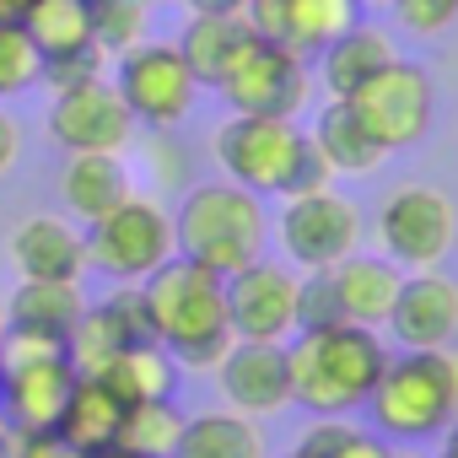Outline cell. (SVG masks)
Returning a JSON list of instances; mask_svg holds the SVG:
<instances>
[{"mask_svg":"<svg viewBox=\"0 0 458 458\" xmlns=\"http://www.w3.org/2000/svg\"><path fill=\"white\" fill-rule=\"evenodd\" d=\"M173 458H270L265 426L243 410H199L183 415Z\"/></svg>","mask_w":458,"mask_h":458,"instance_id":"cell-22","label":"cell"},{"mask_svg":"<svg viewBox=\"0 0 458 458\" xmlns=\"http://www.w3.org/2000/svg\"><path fill=\"white\" fill-rule=\"evenodd\" d=\"M388 361V345L377 329L361 324H324V329H297L286 340V367H292V404L308 415H351L367 410V394Z\"/></svg>","mask_w":458,"mask_h":458,"instance_id":"cell-2","label":"cell"},{"mask_svg":"<svg viewBox=\"0 0 458 458\" xmlns=\"http://www.w3.org/2000/svg\"><path fill=\"white\" fill-rule=\"evenodd\" d=\"M189 17H243V0H183Z\"/></svg>","mask_w":458,"mask_h":458,"instance_id":"cell-38","label":"cell"},{"mask_svg":"<svg viewBox=\"0 0 458 458\" xmlns=\"http://www.w3.org/2000/svg\"><path fill=\"white\" fill-rule=\"evenodd\" d=\"M44 130L65 157H81V151L119 157L135 140V119H130V108H124V98L114 92L108 76L87 81V87H71V92H55V108H49Z\"/></svg>","mask_w":458,"mask_h":458,"instance_id":"cell-14","label":"cell"},{"mask_svg":"<svg viewBox=\"0 0 458 458\" xmlns=\"http://www.w3.org/2000/svg\"><path fill=\"white\" fill-rule=\"evenodd\" d=\"M276 238H281V254H286L292 270H335L340 259L361 254L367 216L351 194H340L329 183V189H313V194H292L281 205Z\"/></svg>","mask_w":458,"mask_h":458,"instance_id":"cell-8","label":"cell"},{"mask_svg":"<svg viewBox=\"0 0 458 458\" xmlns=\"http://www.w3.org/2000/svg\"><path fill=\"white\" fill-rule=\"evenodd\" d=\"M33 6H38V0H0V22H22Z\"/></svg>","mask_w":458,"mask_h":458,"instance_id":"cell-39","label":"cell"},{"mask_svg":"<svg viewBox=\"0 0 458 458\" xmlns=\"http://www.w3.org/2000/svg\"><path fill=\"white\" fill-rule=\"evenodd\" d=\"M335 281V297H340V318L345 324H361V329H383L388 313H394V297H399V281L404 270L388 265L383 254H351L329 270Z\"/></svg>","mask_w":458,"mask_h":458,"instance_id":"cell-18","label":"cell"},{"mask_svg":"<svg viewBox=\"0 0 458 458\" xmlns=\"http://www.w3.org/2000/svg\"><path fill=\"white\" fill-rule=\"evenodd\" d=\"M178 254L173 243V210L157 194H124L108 216H98L87 226V270L119 281V286H140L151 270H162Z\"/></svg>","mask_w":458,"mask_h":458,"instance_id":"cell-5","label":"cell"},{"mask_svg":"<svg viewBox=\"0 0 458 458\" xmlns=\"http://www.w3.org/2000/svg\"><path fill=\"white\" fill-rule=\"evenodd\" d=\"M356 22H361L356 0H276V44H286L302 60L329 49Z\"/></svg>","mask_w":458,"mask_h":458,"instance_id":"cell-24","label":"cell"},{"mask_svg":"<svg viewBox=\"0 0 458 458\" xmlns=\"http://www.w3.org/2000/svg\"><path fill=\"white\" fill-rule=\"evenodd\" d=\"M119 420H124V399L103 383V377H76L71 399H65V415H60V437L81 453H103L114 447L119 437Z\"/></svg>","mask_w":458,"mask_h":458,"instance_id":"cell-25","label":"cell"},{"mask_svg":"<svg viewBox=\"0 0 458 458\" xmlns=\"http://www.w3.org/2000/svg\"><path fill=\"white\" fill-rule=\"evenodd\" d=\"M0 335H6V302H0Z\"/></svg>","mask_w":458,"mask_h":458,"instance_id":"cell-46","label":"cell"},{"mask_svg":"<svg viewBox=\"0 0 458 458\" xmlns=\"http://www.w3.org/2000/svg\"><path fill=\"white\" fill-rule=\"evenodd\" d=\"M173 243L183 259L216 270L221 281L238 276L243 265L265 259L270 243V210L254 189L233 183V178H210V183H189L178 210H173Z\"/></svg>","mask_w":458,"mask_h":458,"instance_id":"cell-3","label":"cell"},{"mask_svg":"<svg viewBox=\"0 0 458 458\" xmlns=\"http://www.w3.org/2000/svg\"><path fill=\"white\" fill-rule=\"evenodd\" d=\"M383 458H420V453H394V447H388V453H383Z\"/></svg>","mask_w":458,"mask_h":458,"instance_id":"cell-44","label":"cell"},{"mask_svg":"<svg viewBox=\"0 0 458 458\" xmlns=\"http://www.w3.org/2000/svg\"><path fill=\"white\" fill-rule=\"evenodd\" d=\"M437 458H458V437H442V453Z\"/></svg>","mask_w":458,"mask_h":458,"instance_id":"cell-41","label":"cell"},{"mask_svg":"<svg viewBox=\"0 0 458 458\" xmlns=\"http://www.w3.org/2000/svg\"><path fill=\"white\" fill-rule=\"evenodd\" d=\"M178 431H183V410L173 399H146V404H124L114 447L130 458H173Z\"/></svg>","mask_w":458,"mask_h":458,"instance_id":"cell-28","label":"cell"},{"mask_svg":"<svg viewBox=\"0 0 458 458\" xmlns=\"http://www.w3.org/2000/svg\"><path fill=\"white\" fill-rule=\"evenodd\" d=\"M308 140H313V151L329 162L335 178H372V173L388 162V151L372 140V130L356 119V108H351L345 98H329V103L318 108Z\"/></svg>","mask_w":458,"mask_h":458,"instance_id":"cell-19","label":"cell"},{"mask_svg":"<svg viewBox=\"0 0 458 458\" xmlns=\"http://www.w3.org/2000/svg\"><path fill=\"white\" fill-rule=\"evenodd\" d=\"M388 335L399 351H447L458 345V281L442 270H404Z\"/></svg>","mask_w":458,"mask_h":458,"instance_id":"cell-15","label":"cell"},{"mask_svg":"<svg viewBox=\"0 0 458 458\" xmlns=\"http://www.w3.org/2000/svg\"><path fill=\"white\" fill-rule=\"evenodd\" d=\"M44 87V55L33 49L22 22H0V103Z\"/></svg>","mask_w":458,"mask_h":458,"instance_id":"cell-32","label":"cell"},{"mask_svg":"<svg viewBox=\"0 0 458 458\" xmlns=\"http://www.w3.org/2000/svg\"><path fill=\"white\" fill-rule=\"evenodd\" d=\"M372 431L388 442H426L442 437L458 415V383L447 367V351H399L383 361L372 394H367Z\"/></svg>","mask_w":458,"mask_h":458,"instance_id":"cell-4","label":"cell"},{"mask_svg":"<svg viewBox=\"0 0 458 458\" xmlns=\"http://www.w3.org/2000/svg\"><path fill=\"white\" fill-rule=\"evenodd\" d=\"M221 103L233 114H276V119H297L313 98V76H308V60L292 55L286 44L276 38H259L249 33L238 44V55L226 60L221 81H216Z\"/></svg>","mask_w":458,"mask_h":458,"instance_id":"cell-10","label":"cell"},{"mask_svg":"<svg viewBox=\"0 0 458 458\" xmlns=\"http://www.w3.org/2000/svg\"><path fill=\"white\" fill-rule=\"evenodd\" d=\"M442 437H458V415H453V420H447V431H442Z\"/></svg>","mask_w":458,"mask_h":458,"instance_id":"cell-45","label":"cell"},{"mask_svg":"<svg viewBox=\"0 0 458 458\" xmlns=\"http://www.w3.org/2000/svg\"><path fill=\"white\" fill-rule=\"evenodd\" d=\"M313 60H318V81H324V92H329V98H351L367 76H377L388 60H399V49H394V38H388L383 28L356 22V28H345L329 49H318Z\"/></svg>","mask_w":458,"mask_h":458,"instance_id":"cell-23","label":"cell"},{"mask_svg":"<svg viewBox=\"0 0 458 458\" xmlns=\"http://www.w3.org/2000/svg\"><path fill=\"white\" fill-rule=\"evenodd\" d=\"M108 458H130V453H119V447H108Z\"/></svg>","mask_w":458,"mask_h":458,"instance_id":"cell-48","label":"cell"},{"mask_svg":"<svg viewBox=\"0 0 458 458\" xmlns=\"http://www.w3.org/2000/svg\"><path fill=\"white\" fill-rule=\"evenodd\" d=\"M447 367H453V383H458V345H447Z\"/></svg>","mask_w":458,"mask_h":458,"instance_id":"cell-42","label":"cell"},{"mask_svg":"<svg viewBox=\"0 0 458 458\" xmlns=\"http://www.w3.org/2000/svg\"><path fill=\"white\" fill-rule=\"evenodd\" d=\"M377 249L399 270H437L458 243V210L431 183H399L377 205Z\"/></svg>","mask_w":458,"mask_h":458,"instance_id":"cell-9","label":"cell"},{"mask_svg":"<svg viewBox=\"0 0 458 458\" xmlns=\"http://www.w3.org/2000/svg\"><path fill=\"white\" fill-rule=\"evenodd\" d=\"M130 167L108 151H81V157H65L60 167V205L71 221L92 226L98 216H108L124 194H130Z\"/></svg>","mask_w":458,"mask_h":458,"instance_id":"cell-21","label":"cell"},{"mask_svg":"<svg viewBox=\"0 0 458 458\" xmlns=\"http://www.w3.org/2000/svg\"><path fill=\"white\" fill-rule=\"evenodd\" d=\"M12 442H17V431H12L6 420H0V458H12Z\"/></svg>","mask_w":458,"mask_h":458,"instance_id":"cell-40","label":"cell"},{"mask_svg":"<svg viewBox=\"0 0 458 458\" xmlns=\"http://www.w3.org/2000/svg\"><path fill=\"white\" fill-rule=\"evenodd\" d=\"M151 12H157V0H98L92 6V44L108 60L130 55L135 44L151 38Z\"/></svg>","mask_w":458,"mask_h":458,"instance_id":"cell-30","label":"cell"},{"mask_svg":"<svg viewBox=\"0 0 458 458\" xmlns=\"http://www.w3.org/2000/svg\"><path fill=\"white\" fill-rule=\"evenodd\" d=\"M6 345V383H0V420L12 431H55L65 399L76 388V367L60 340L38 335H0Z\"/></svg>","mask_w":458,"mask_h":458,"instance_id":"cell-6","label":"cell"},{"mask_svg":"<svg viewBox=\"0 0 458 458\" xmlns=\"http://www.w3.org/2000/svg\"><path fill=\"white\" fill-rule=\"evenodd\" d=\"M87 6H98V0H87Z\"/></svg>","mask_w":458,"mask_h":458,"instance_id":"cell-49","label":"cell"},{"mask_svg":"<svg viewBox=\"0 0 458 458\" xmlns=\"http://www.w3.org/2000/svg\"><path fill=\"white\" fill-rule=\"evenodd\" d=\"M81 313H87L81 281H17V292L6 297V335H38L65 345Z\"/></svg>","mask_w":458,"mask_h":458,"instance_id":"cell-20","label":"cell"},{"mask_svg":"<svg viewBox=\"0 0 458 458\" xmlns=\"http://www.w3.org/2000/svg\"><path fill=\"white\" fill-rule=\"evenodd\" d=\"M17 157H22V124L6 114V103H0V178L17 167Z\"/></svg>","mask_w":458,"mask_h":458,"instance_id":"cell-37","label":"cell"},{"mask_svg":"<svg viewBox=\"0 0 458 458\" xmlns=\"http://www.w3.org/2000/svg\"><path fill=\"white\" fill-rule=\"evenodd\" d=\"M324 324H345L340 318V297L329 270H302V292H297V329H324Z\"/></svg>","mask_w":458,"mask_h":458,"instance_id":"cell-34","label":"cell"},{"mask_svg":"<svg viewBox=\"0 0 458 458\" xmlns=\"http://www.w3.org/2000/svg\"><path fill=\"white\" fill-rule=\"evenodd\" d=\"M151 340L183 367V372H216V361L233 351L226 324V281L183 254H173L162 270L140 281Z\"/></svg>","mask_w":458,"mask_h":458,"instance_id":"cell-1","label":"cell"},{"mask_svg":"<svg viewBox=\"0 0 458 458\" xmlns=\"http://www.w3.org/2000/svg\"><path fill=\"white\" fill-rule=\"evenodd\" d=\"M12 458H92V453L71 447L60 431H17V442H12Z\"/></svg>","mask_w":458,"mask_h":458,"instance_id":"cell-36","label":"cell"},{"mask_svg":"<svg viewBox=\"0 0 458 458\" xmlns=\"http://www.w3.org/2000/svg\"><path fill=\"white\" fill-rule=\"evenodd\" d=\"M108 81H114V92L124 98L130 119L146 124L151 135H173V130L194 114V98H199L194 71L183 65L178 44H167V38H146V44H135L130 55H119Z\"/></svg>","mask_w":458,"mask_h":458,"instance_id":"cell-7","label":"cell"},{"mask_svg":"<svg viewBox=\"0 0 458 458\" xmlns=\"http://www.w3.org/2000/svg\"><path fill=\"white\" fill-rule=\"evenodd\" d=\"M17 281H81L87 270V233L65 216H33L12 233Z\"/></svg>","mask_w":458,"mask_h":458,"instance_id":"cell-17","label":"cell"},{"mask_svg":"<svg viewBox=\"0 0 458 458\" xmlns=\"http://www.w3.org/2000/svg\"><path fill=\"white\" fill-rule=\"evenodd\" d=\"M0 383H6V345H0Z\"/></svg>","mask_w":458,"mask_h":458,"instance_id":"cell-43","label":"cell"},{"mask_svg":"<svg viewBox=\"0 0 458 458\" xmlns=\"http://www.w3.org/2000/svg\"><path fill=\"white\" fill-rule=\"evenodd\" d=\"M108 76V55L98 44L87 49H71V55H55L44 60V87L49 92H71V87H87V81H103Z\"/></svg>","mask_w":458,"mask_h":458,"instance_id":"cell-33","label":"cell"},{"mask_svg":"<svg viewBox=\"0 0 458 458\" xmlns=\"http://www.w3.org/2000/svg\"><path fill=\"white\" fill-rule=\"evenodd\" d=\"M210 146H216L221 178H233V183L254 189L259 199H270V194H286L297 157L308 146V130L297 119H276V114H233L216 130Z\"/></svg>","mask_w":458,"mask_h":458,"instance_id":"cell-11","label":"cell"},{"mask_svg":"<svg viewBox=\"0 0 458 458\" xmlns=\"http://www.w3.org/2000/svg\"><path fill=\"white\" fill-rule=\"evenodd\" d=\"M356 119L372 130V140L383 151H410L431 135V119H437V92H431V76L415 65V60H388L377 76H367L351 98Z\"/></svg>","mask_w":458,"mask_h":458,"instance_id":"cell-12","label":"cell"},{"mask_svg":"<svg viewBox=\"0 0 458 458\" xmlns=\"http://www.w3.org/2000/svg\"><path fill=\"white\" fill-rule=\"evenodd\" d=\"M216 383L226 410H243L254 420L281 415L292 404V367H286V345H259V340H233L216 361Z\"/></svg>","mask_w":458,"mask_h":458,"instance_id":"cell-16","label":"cell"},{"mask_svg":"<svg viewBox=\"0 0 458 458\" xmlns=\"http://www.w3.org/2000/svg\"><path fill=\"white\" fill-rule=\"evenodd\" d=\"M410 38H442L458 22V0H394L388 6Z\"/></svg>","mask_w":458,"mask_h":458,"instance_id":"cell-35","label":"cell"},{"mask_svg":"<svg viewBox=\"0 0 458 458\" xmlns=\"http://www.w3.org/2000/svg\"><path fill=\"white\" fill-rule=\"evenodd\" d=\"M178 361L157 345V340H135V345H124L98 377L124 399V404H146V399H173L178 394Z\"/></svg>","mask_w":458,"mask_h":458,"instance_id":"cell-26","label":"cell"},{"mask_svg":"<svg viewBox=\"0 0 458 458\" xmlns=\"http://www.w3.org/2000/svg\"><path fill=\"white\" fill-rule=\"evenodd\" d=\"M243 38H249V22L243 17H189L173 44H178L183 65L194 71V81L199 87H216L221 71H226V60L238 55Z\"/></svg>","mask_w":458,"mask_h":458,"instance_id":"cell-27","label":"cell"},{"mask_svg":"<svg viewBox=\"0 0 458 458\" xmlns=\"http://www.w3.org/2000/svg\"><path fill=\"white\" fill-rule=\"evenodd\" d=\"M281 458H308V453H302V447H292V453H281Z\"/></svg>","mask_w":458,"mask_h":458,"instance_id":"cell-47","label":"cell"},{"mask_svg":"<svg viewBox=\"0 0 458 458\" xmlns=\"http://www.w3.org/2000/svg\"><path fill=\"white\" fill-rule=\"evenodd\" d=\"M297 292H302V270H292L286 259H254L238 276H226V324H233V340L286 345L297 335Z\"/></svg>","mask_w":458,"mask_h":458,"instance_id":"cell-13","label":"cell"},{"mask_svg":"<svg viewBox=\"0 0 458 458\" xmlns=\"http://www.w3.org/2000/svg\"><path fill=\"white\" fill-rule=\"evenodd\" d=\"M33 49L44 60L55 55H71V49H87L92 44V6L87 0H38V6L22 17Z\"/></svg>","mask_w":458,"mask_h":458,"instance_id":"cell-29","label":"cell"},{"mask_svg":"<svg viewBox=\"0 0 458 458\" xmlns=\"http://www.w3.org/2000/svg\"><path fill=\"white\" fill-rule=\"evenodd\" d=\"M302 453L308 458H383L388 442L372 431V426H356L345 415H318L308 431H302Z\"/></svg>","mask_w":458,"mask_h":458,"instance_id":"cell-31","label":"cell"}]
</instances>
